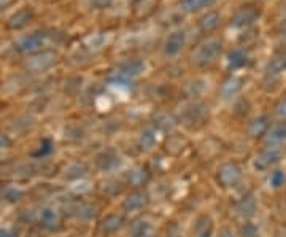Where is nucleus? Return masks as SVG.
I'll use <instances>...</instances> for the list:
<instances>
[{
    "label": "nucleus",
    "instance_id": "obj_2",
    "mask_svg": "<svg viewBox=\"0 0 286 237\" xmlns=\"http://www.w3.org/2000/svg\"><path fill=\"white\" fill-rule=\"evenodd\" d=\"M261 16V10L255 5H245L240 7L235 15L230 19V26L237 27V29H244L250 27L251 24H255Z\"/></svg>",
    "mask_w": 286,
    "mask_h": 237
},
{
    "label": "nucleus",
    "instance_id": "obj_9",
    "mask_svg": "<svg viewBox=\"0 0 286 237\" xmlns=\"http://www.w3.org/2000/svg\"><path fill=\"white\" fill-rule=\"evenodd\" d=\"M148 204V195L143 191H135V193H130V195L124 199L123 202V207L126 210H138L143 209Z\"/></svg>",
    "mask_w": 286,
    "mask_h": 237
},
{
    "label": "nucleus",
    "instance_id": "obj_6",
    "mask_svg": "<svg viewBox=\"0 0 286 237\" xmlns=\"http://www.w3.org/2000/svg\"><path fill=\"white\" fill-rule=\"evenodd\" d=\"M186 43V34L183 30H177V32H172V34L167 37L166 43H164V53L167 56H175L183 50Z\"/></svg>",
    "mask_w": 286,
    "mask_h": 237
},
{
    "label": "nucleus",
    "instance_id": "obj_31",
    "mask_svg": "<svg viewBox=\"0 0 286 237\" xmlns=\"http://www.w3.org/2000/svg\"><path fill=\"white\" fill-rule=\"evenodd\" d=\"M51 142H50V140L46 138V140H43V147H40L41 150H40V152L37 153V155H46V153H50L51 152Z\"/></svg>",
    "mask_w": 286,
    "mask_h": 237
},
{
    "label": "nucleus",
    "instance_id": "obj_4",
    "mask_svg": "<svg viewBox=\"0 0 286 237\" xmlns=\"http://www.w3.org/2000/svg\"><path fill=\"white\" fill-rule=\"evenodd\" d=\"M45 43H46V34L35 32V34H30L21 38L16 43V50L21 53H34L41 50V46H45Z\"/></svg>",
    "mask_w": 286,
    "mask_h": 237
},
{
    "label": "nucleus",
    "instance_id": "obj_26",
    "mask_svg": "<svg viewBox=\"0 0 286 237\" xmlns=\"http://www.w3.org/2000/svg\"><path fill=\"white\" fill-rule=\"evenodd\" d=\"M156 144V137H155V134H153V131H145L141 134V145L145 147V148H151L153 145Z\"/></svg>",
    "mask_w": 286,
    "mask_h": 237
},
{
    "label": "nucleus",
    "instance_id": "obj_29",
    "mask_svg": "<svg viewBox=\"0 0 286 237\" xmlns=\"http://www.w3.org/2000/svg\"><path fill=\"white\" fill-rule=\"evenodd\" d=\"M275 115L280 118H286V99H281L277 105H275Z\"/></svg>",
    "mask_w": 286,
    "mask_h": 237
},
{
    "label": "nucleus",
    "instance_id": "obj_15",
    "mask_svg": "<svg viewBox=\"0 0 286 237\" xmlns=\"http://www.w3.org/2000/svg\"><path fill=\"white\" fill-rule=\"evenodd\" d=\"M213 231V221L210 217L207 215H202V217L197 218L196 224H194V232L196 237H210Z\"/></svg>",
    "mask_w": 286,
    "mask_h": 237
},
{
    "label": "nucleus",
    "instance_id": "obj_22",
    "mask_svg": "<svg viewBox=\"0 0 286 237\" xmlns=\"http://www.w3.org/2000/svg\"><path fill=\"white\" fill-rule=\"evenodd\" d=\"M41 223H43V226H46V228L54 229L59 224L58 213L54 210H51V209H46L45 212L41 213Z\"/></svg>",
    "mask_w": 286,
    "mask_h": 237
},
{
    "label": "nucleus",
    "instance_id": "obj_13",
    "mask_svg": "<svg viewBox=\"0 0 286 237\" xmlns=\"http://www.w3.org/2000/svg\"><path fill=\"white\" fill-rule=\"evenodd\" d=\"M286 142V121H281L275 124L270 131H267V144L269 145H277Z\"/></svg>",
    "mask_w": 286,
    "mask_h": 237
},
{
    "label": "nucleus",
    "instance_id": "obj_17",
    "mask_svg": "<svg viewBox=\"0 0 286 237\" xmlns=\"http://www.w3.org/2000/svg\"><path fill=\"white\" fill-rule=\"evenodd\" d=\"M123 223H124L123 217H121V215H115L113 213V215H108V217H105L102 220L101 228H102L104 232L112 234V232H116L121 228V226H123Z\"/></svg>",
    "mask_w": 286,
    "mask_h": 237
},
{
    "label": "nucleus",
    "instance_id": "obj_10",
    "mask_svg": "<svg viewBox=\"0 0 286 237\" xmlns=\"http://www.w3.org/2000/svg\"><path fill=\"white\" fill-rule=\"evenodd\" d=\"M32 19H34V12H32L30 8L19 10V12H16L12 18H10L8 27L10 29H23L30 23Z\"/></svg>",
    "mask_w": 286,
    "mask_h": 237
},
{
    "label": "nucleus",
    "instance_id": "obj_25",
    "mask_svg": "<svg viewBox=\"0 0 286 237\" xmlns=\"http://www.w3.org/2000/svg\"><path fill=\"white\" fill-rule=\"evenodd\" d=\"M153 235V228L148 223H138L134 228V237H147Z\"/></svg>",
    "mask_w": 286,
    "mask_h": 237
},
{
    "label": "nucleus",
    "instance_id": "obj_27",
    "mask_svg": "<svg viewBox=\"0 0 286 237\" xmlns=\"http://www.w3.org/2000/svg\"><path fill=\"white\" fill-rule=\"evenodd\" d=\"M284 183V172L283 170H275L273 174L270 175V185L273 188H278Z\"/></svg>",
    "mask_w": 286,
    "mask_h": 237
},
{
    "label": "nucleus",
    "instance_id": "obj_28",
    "mask_svg": "<svg viewBox=\"0 0 286 237\" xmlns=\"http://www.w3.org/2000/svg\"><path fill=\"white\" fill-rule=\"evenodd\" d=\"M115 0H89V5L96 10H104L113 5Z\"/></svg>",
    "mask_w": 286,
    "mask_h": 237
},
{
    "label": "nucleus",
    "instance_id": "obj_23",
    "mask_svg": "<svg viewBox=\"0 0 286 237\" xmlns=\"http://www.w3.org/2000/svg\"><path fill=\"white\" fill-rule=\"evenodd\" d=\"M118 163H119V159L115 156L113 152H107V153H104L101 158L97 159V164L101 166L102 169H112V167H115Z\"/></svg>",
    "mask_w": 286,
    "mask_h": 237
},
{
    "label": "nucleus",
    "instance_id": "obj_1",
    "mask_svg": "<svg viewBox=\"0 0 286 237\" xmlns=\"http://www.w3.org/2000/svg\"><path fill=\"white\" fill-rule=\"evenodd\" d=\"M221 48L223 43L219 38H208L193 51V62L199 67L210 66L221 55Z\"/></svg>",
    "mask_w": 286,
    "mask_h": 237
},
{
    "label": "nucleus",
    "instance_id": "obj_18",
    "mask_svg": "<svg viewBox=\"0 0 286 237\" xmlns=\"http://www.w3.org/2000/svg\"><path fill=\"white\" fill-rule=\"evenodd\" d=\"M143 69H145V64H143V62L132 61V62L124 64V66L119 69V75L123 78H132V77H137V75H140V72Z\"/></svg>",
    "mask_w": 286,
    "mask_h": 237
},
{
    "label": "nucleus",
    "instance_id": "obj_14",
    "mask_svg": "<svg viewBox=\"0 0 286 237\" xmlns=\"http://www.w3.org/2000/svg\"><path fill=\"white\" fill-rule=\"evenodd\" d=\"M219 23H221V16H219L216 12H210V13H207L205 16L201 18L199 27H201L202 32H205V34H210V32L218 29Z\"/></svg>",
    "mask_w": 286,
    "mask_h": 237
},
{
    "label": "nucleus",
    "instance_id": "obj_33",
    "mask_svg": "<svg viewBox=\"0 0 286 237\" xmlns=\"http://www.w3.org/2000/svg\"><path fill=\"white\" fill-rule=\"evenodd\" d=\"M221 237H237L235 232L232 229H223L221 231Z\"/></svg>",
    "mask_w": 286,
    "mask_h": 237
},
{
    "label": "nucleus",
    "instance_id": "obj_11",
    "mask_svg": "<svg viewBox=\"0 0 286 237\" xmlns=\"http://www.w3.org/2000/svg\"><path fill=\"white\" fill-rule=\"evenodd\" d=\"M283 72H286V53L275 55L266 67L267 77H277V75H280Z\"/></svg>",
    "mask_w": 286,
    "mask_h": 237
},
{
    "label": "nucleus",
    "instance_id": "obj_16",
    "mask_svg": "<svg viewBox=\"0 0 286 237\" xmlns=\"http://www.w3.org/2000/svg\"><path fill=\"white\" fill-rule=\"evenodd\" d=\"M256 210V199L253 195H248L242 199L237 206H235V212L240 215V217H251Z\"/></svg>",
    "mask_w": 286,
    "mask_h": 237
},
{
    "label": "nucleus",
    "instance_id": "obj_36",
    "mask_svg": "<svg viewBox=\"0 0 286 237\" xmlns=\"http://www.w3.org/2000/svg\"><path fill=\"white\" fill-rule=\"evenodd\" d=\"M147 237H153V235H147Z\"/></svg>",
    "mask_w": 286,
    "mask_h": 237
},
{
    "label": "nucleus",
    "instance_id": "obj_8",
    "mask_svg": "<svg viewBox=\"0 0 286 237\" xmlns=\"http://www.w3.org/2000/svg\"><path fill=\"white\" fill-rule=\"evenodd\" d=\"M205 116H207V107L202 105V104H193L189 107H186V110L183 113L184 121L188 124L201 123Z\"/></svg>",
    "mask_w": 286,
    "mask_h": 237
},
{
    "label": "nucleus",
    "instance_id": "obj_21",
    "mask_svg": "<svg viewBox=\"0 0 286 237\" xmlns=\"http://www.w3.org/2000/svg\"><path fill=\"white\" fill-rule=\"evenodd\" d=\"M247 62H248L247 55L242 50H234L229 55V67L230 69H240V67L247 66Z\"/></svg>",
    "mask_w": 286,
    "mask_h": 237
},
{
    "label": "nucleus",
    "instance_id": "obj_19",
    "mask_svg": "<svg viewBox=\"0 0 286 237\" xmlns=\"http://www.w3.org/2000/svg\"><path fill=\"white\" fill-rule=\"evenodd\" d=\"M242 89V80L237 77H230L229 80H226L221 86V94L224 98H232L239 91Z\"/></svg>",
    "mask_w": 286,
    "mask_h": 237
},
{
    "label": "nucleus",
    "instance_id": "obj_24",
    "mask_svg": "<svg viewBox=\"0 0 286 237\" xmlns=\"http://www.w3.org/2000/svg\"><path fill=\"white\" fill-rule=\"evenodd\" d=\"M148 172L147 170H143V169H137V170H134V172H130L129 174V181L132 183V185H137V186H140V185H143V183H145L147 180H148Z\"/></svg>",
    "mask_w": 286,
    "mask_h": 237
},
{
    "label": "nucleus",
    "instance_id": "obj_5",
    "mask_svg": "<svg viewBox=\"0 0 286 237\" xmlns=\"http://www.w3.org/2000/svg\"><path fill=\"white\" fill-rule=\"evenodd\" d=\"M56 61H58V55H56V53L43 51V53H40V55L30 58L27 61V67L30 70H34V72H43V70L50 69L51 66H54V64H56Z\"/></svg>",
    "mask_w": 286,
    "mask_h": 237
},
{
    "label": "nucleus",
    "instance_id": "obj_3",
    "mask_svg": "<svg viewBox=\"0 0 286 237\" xmlns=\"http://www.w3.org/2000/svg\"><path fill=\"white\" fill-rule=\"evenodd\" d=\"M242 178V170L235 163H226L218 169L216 180L223 188H232Z\"/></svg>",
    "mask_w": 286,
    "mask_h": 237
},
{
    "label": "nucleus",
    "instance_id": "obj_12",
    "mask_svg": "<svg viewBox=\"0 0 286 237\" xmlns=\"http://www.w3.org/2000/svg\"><path fill=\"white\" fill-rule=\"evenodd\" d=\"M269 131V118L267 116H259L256 120H253L248 129V134L253 138L262 137L264 134H267Z\"/></svg>",
    "mask_w": 286,
    "mask_h": 237
},
{
    "label": "nucleus",
    "instance_id": "obj_30",
    "mask_svg": "<svg viewBox=\"0 0 286 237\" xmlns=\"http://www.w3.org/2000/svg\"><path fill=\"white\" fill-rule=\"evenodd\" d=\"M244 234H245V237H259L258 229L253 224H247L245 226V228H244Z\"/></svg>",
    "mask_w": 286,
    "mask_h": 237
},
{
    "label": "nucleus",
    "instance_id": "obj_20",
    "mask_svg": "<svg viewBox=\"0 0 286 237\" xmlns=\"http://www.w3.org/2000/svg\"><path fill=\"white\" fill-rule=\"evenodd\" d=\"M216 2V0H183V10L184 12H199V10L202 8H208L212 7L213 4Z\"/></svg>",
    "mask_w": 286,
    "mask_h": 237
},
{
    "label": "nucleus",
    "instance_id": "obj_35",
    "mask_svg": "<svg viewBox=\"0 0 286 237\" xmlns=\"http://www.w3.org/2000/svg\"><path fill=\"white\" fill-rule=\"evenodd\" d=\"M0 237H13V234H10V232L5 231V229H0Z\"/></svg>",
    "mask_w": 286,
    "mask_h": 237
},
{
    "label": "nucleus",
    "instance_id": "obj_32",
    "mask_svg": "<svg viewBox=\"0 0 286 237\" xmlns=\"http://www.w3.org/2000/svg\"><path fill=\"white\" fill-rule=\"evenodd\" d=\"M280 43L286 46V23H283V26L280 29Z\"/></svg>",
    "mask_w": 286,
    "mask_h": 237
},
{
    "label": "nucleus",
    "instance_id": "obj_7",
    "mask_svg": "<svg viewBox=\"0 0 286 237\" xmlns=\"http://www.w3.org/2000/svg\"><path fill=\"white\" fill-rule=\"evenodd\" d=\"M281 158V152L277 148H269L266 152H262L256 159H255V167L259 170L269 169L270 166H273L275 163H278Z\"/></svg>",
    "mask_w": 286,
    "mask_h": 237
},
{
    "label": "nucleus",
    "instance_id": "obj_34",
    "mask_svg": "<svg viewBox=\"0 0 286 237\" xmlns=\"http://www.w3.org/2000/svg\"><path fill=\"white\" fill-rule=\"evenodd\" d=\"M280 16L283 19V23H286V2H283V5L280 7Z\"/></svg>",
    "mask_w": 286,
    "mask_h": 237
}]
</instances>
